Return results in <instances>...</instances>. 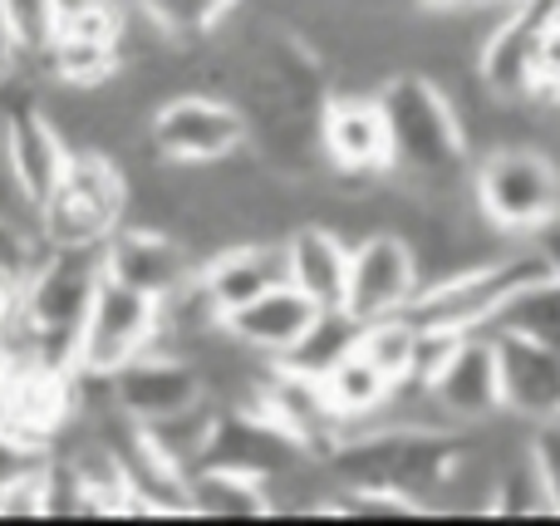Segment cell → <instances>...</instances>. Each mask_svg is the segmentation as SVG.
<instances>
[{"mask_svg":"<svg viewBox=\"0 0 560 526\" xmlns=\"http://www.w3.org/2000/svg\"><path fill=\"white\" fill-rule=\"evenodd\" d=\"M394 133V177L413 192H447L457 177H472V133L447 84L428 69H394L374 89Z\"/></svg>","mask_w":560,"mask_h":526,"instance_id":"cell-1","label":"cell"},{"mask_svg":"<svg viewBox=\"0 0 560 526\" xmlns=\"http://www.w3.org/2000/svg\"><path fill=\"white\" fill-rule=\"evenodd\" d=\"M98 281H104V246H45L25 281L20 311L5 325L15 360L74 370V340L84 330Z\"/></svg>","mask_w":560,"mask_h":526,"instance_id":"cell-2","label":"cell"},{"mask_svg":"<svg viewBox=\"0 0 560 526\" xmlns=\"http://www.w3.org/2000/svg\"><path fill=\"white\" fill-rule=\"evenodd\" d=\"M541 271H551L541 242H516L512 252L472 256V261L453 266L443 276H428L423 291L413 295V305L404 315L418 330H438V335L487 330L497 320V311L512 301V291H522Z\"/></svg>","mask_w":560,"mask_h":526,"instance_id":"cell-3","label":"cell"},{"mask_svg":"<svg viewBox=\"0 0 560 526\" xmlns=\"http://www.w3.org/2000/svg\"><path fill=\"white\" fill-rule=\"evenodd\" d=\"M472 202L497 236L536 242L560 222V163L536 143H492L472 157Z\"/></svg>","mask_w":560,"mask_h":526,"instance_id":"cell-4","label":"cell"},{"mask_svg":"<svg viewBox=\"0 0 560 526\" xmlns=\"http://www.w3.org/2000/svg\"><path fill=\"white\" fill-rule=\"evenodd\" d=\"M133 212V177L104 148H74L59 187L39 207L45 246H104Z\"/></svg>","mask_w":560,"mask_h":526,"instance_id":"cell-5","label":"cell"},{"mask_svg":"<svg viewBox=\"0 0 560 526\" xmlns=\"http://www.w3.org/2000/svg\"><path fill=\"white\" fill-rule=\"evenodd\" d=\"M148 153L163 167H192V173L226 167L242 153H252V128L226 94L183 89L148 114Z\"/></svg>","mask_w":560,"mask_h":526,"instance_id":"cell-6","label":"cell"},{"mask_svg":"<svg viewBox=\"0 0 560 526\" xmlns=\"http://www.w3.org/2000/svg\"><path fill=\"white\" fill-rule=\"evenodd\" d=\"M163 344V301L133 291V285L114 281L104 271L94 291V305L84 315V330L74 340V374L89 379H108L114 370H124L128 360L158 350Z\"/></svg>","mask_w":560,"mask_h":526,"instance_id":"cell-7","label":"cell"},{"mask_svg":"<svg viewBox=\"0 0 560 526\" xmlns=\"http://www.w3.org/2000/svg\"><path fill=\"white\" fill-rule=\"evenodd\" d=\"M423 291V261H418L408 232L398 226H369L349 246V276H345V305L339 311L354 325L404 315L413 295Z\"/></svg>","mask_w":560,"mask_h":526,"instance_id":"cell-8","label":"cell"},{"mask_svg":"<svg viewBox=\"0 0 560 526\" xmlns=\"http://www.w3.org/2000/svg\"><path fill=\"white\" fill-rule=\"evenodd\" d=\"M551 5L556 0H502L477 35L472 74L497 104L536 98V49H541V25Z\"/></svg>","mask_w":560,"mask_h":526,"instance_id":"cell-9","label":"cell"},{"mask_svg":"<svg viewBox=\"0 0 560 526\" xmlns=\"http://www.w3.org/2000/svg\"><path fill=\"white\" fill-rule=\"evenodd\" d=\"M202 399H212V389H207L197 360H187L183 350H167V344H158V350L138 354L124 370L108 374V404L138 429L177 419V413L197 409Z\"/></svg>","mask_w":560,"mask_h":526,"instance_id":"cell-10","label":"cell"},{"mask_svg":"<svg viewBox=\"0 0 560 526\" xmlns=\"http://www.w3.org/2000/svg\"><path fill=\"white\" fill-rule=\"evenodd\" d=\"M423 394L433 413L453 429H477V423L502 413V370H497V340L487 330L457 335L423 379Z\"/></svg>","mask_w":560,"mask_h":526,"instance_id":"cell-11","label":"cell"},{"mask_svg":"<svg viewBox=\"0 0 560 526\" xmlns=\"http://www.w3.org/2000/svg\"><path fill=\"white\" fill-rule=\"evenodd\" d=\"M319 153L345 183L394 177V133H388V114L374 89H345L325 98Z\"/></svg>","mask_w":560,"mask_h":526,"instance_id":"cell-12","label":"cell"},{"mask_svg":"<svg viewBox=\"0 0 560 526\" xmlns=\"http://www.w3.org/2000/svg\"><path fill=\"white\" fill-rule=\"evenodd\" d=\"M202 261L207 256L183 232L158 222H133V217L104 242V271L114 281L133 285V291L153 295V301H167L173 291H183L202 271Z\"/></svg>","mask_w":560,"mask_h":526,"instance_id":"cell-13","label":"cell"},{"mask_svg":"<svg viewBox=\"0 0 560 526\" xmlns=\"http://www.w3.org/2000/svg\"><path fill=\"white\" fill-rule=\"evenodd\" d=\"M319 320H325V305H315L300 285L285 281L266 291L261 301L226 315V335L242 350H252L256 360H295L300 344L319 330Z\"/></svg>","mask_w":560,"mask_h":526,"instance_id":"cell-14","label":"cell"},{"mask_svg":"<svg viewBox=\"0 0 560 526\" xmlns=\"http://www.w3.org/2000/svg\"><path fill=\"white\" fill-rule=\"evenodd\" d=\"M290 281V261H285V232L271 236H236V242L217 246L202 261V285L217 301V311L232 315L242 305L261 301L266 291Z\"/></svg>","mask_w":560,"mask_h":526,"instance_id":"cell-15","label":"cell"},{"mask_svg":"<svg viewBox=\"0 0 560 526\" xmlns=\"http://www.w3.org/2000/svg\"><path fill=\"white\" fill-rule=\"evenodd\" d=\"M492 335V330H487ZM497 370H502V413L522 419L526 429L560 413V354L522 335H492Z\"/></svg>","mask_w":560,"mask_h":526,"instance_id":"cell-16","label":"cell"},{"mask_svg":"<svg viewBox=\"0 0 560 526\" xmlns=\"http://www.w3.org/2000/svg\"><path fill=\"white\" fill-rule=\"evenodd\" d=\"M349 246L354 236H345L325 217H305L285 232V261H290V285L310 295L325 311L345 305V276H349Z\"/></svg>","mask_w":560,"mask_h":526,"instance_id":"cell-17","label":"cell"},{"mask_svg":"<svg viewBox=\"0 0 560 526\" xmlns=\"http://www.w3.org/2000/svg\"><path fill=\"white\" fill-rule=\"evenodd\" d=\"M276 512V488L261 472H246L236 463H197L187 472V517H222L256 522Z\"/></svg>","mask_w":560,"mask_h":526,"instance_id":"cell-18","label":"cell"},{"mask_svg":"<svg viewBox=\"0 0 560 526\" xmlns=\"http://www.w3.org/2000/svg\"><path fill=\"white\" fill-rule=\"evenodd\" d=\"M319 384H325L329 404H335V413L345 423L384 419V409L394 404V394H398V384L388 379V374L378 370L374 360H364L354 344H349V350L339 354V360L329 364L325 374H319Z\"/></svg>","mask_w":560,"mask_h":526,"instance_id":"cell-19","label":"cell"},{"mask_svg":"<svg viewBox=\"0 0 560 526\" xmlns=\"http://www.w3.org/2000/svg\"><path fill=\"white\" fill-rule=\"evenodd\" d=\"M487 330L522 335V340H536L560 354V271H541L522 291H512V301L497 311V320Z\"/></svg>","mask_w":560,"mask_h":526,"instance_id":"cell-20","label":"cell"},{"mask_svg":"<svg viewBox=\"0 0 560 526\" xmlns=\"http://www.w3.org/2000/svg\"><path fill=\"white\" fill-rule=\"evenodd\" d=\"M418 344H423V335H418V325L408 320V315L369 320V325H359V335H354V350L364 354V360H374L394 384H413Z\"/></svg>","mask_w":560,"mask_h":526,"instance_id":"cell-21","label":"cell"},{"mask_svg":"<svg viewBox=\"0 0 560 526\" xmlns=\"http://www.w3.org/2000/svg\"><path fill=\"white\" fill-rule=\"evenodd\" d=\"M173 45H197L212 30H222L246 0H133Z\"/></svg>","mask_w":560,"mask_h":526,"instance_id":"cell-22","label":"cell"},{"mask_svg":"<svg viewBox=\"0 0 560 526\" xmlns=\"http://www.w3.org/2000/svg\"><path fill=\"white\" fill-rule=\"evenodd\" d=\"M482 512H492V517H551V502H546V488L541 478H536L532 468V453H516L506 468L492 472V482H487V498H482Z\"/></svg>","mask_w":560,"mask_h":526,"instance_id":"cell-23","label":"cell"},{"mask_svg":"<svg viewBox=\"0 0 560 526\" xmlns=\"http://www.w3.org/2000/svg\"><path fill=\"white\" fill-rule=\"evenodd\" d=\"M0 25L10 30L25 65H35L65 25V0H0Z\"/></svg>","mask_w":560,"mask_h":526,"instance_id":"cell-24","label":"cell"},{"mask_svg":"<svg viewBox=\"0 0 560 526\" xmlns=\"http://www.w3.org/2000/svg\"><path fill=\"white\" fill-rule=\"evenodd\" d=\"M526 453H532V468L546 488L551 517H560V413L556 419L532 423V433H526Z\"/></svg>","mask_w":560,"mask_h":526,"instance_id":"cell-25","label":"cell"},{"mask_svg":"<svg viewBox=\"0 0 560 526\" xmlns=\"http://www.w3.org/2000/svg\"><path fill=\"white\" fill-rule=\"evenodd\" d=\"M0 517H49V458L0 488Z\"/></svg>","mask_w":560,"mask_h":526,"instance_id":"cell-26","label":"cell"},{"mask_svg":"<svg viewBox=\"0 0 560 526\" xmlns=\"http://www.w3.org/2000/svg\"><path fill=\"white\" fill-rule=\"evenodd\" d=\"M536 98L560 104V0L541 25V49H536Z\"/></svg>","mask_w":560,"mask_h":526,"instance_id":"cell-27","label":"cell"},{"mask_svg":"<svg viewBox=\"0 0 560 526\" xmlns=\"http://www.w3.org/2000/svg\"><path fill=\"white\" fill-rule=\"evenodd\" d=\"M20 69H25V55H20V49H15V39H10V30L0 25V94H5V89L20 79Z\"/></svg>","mask_w":560,"mask_h":526,"instance_id":"cell-28","label":"cell"},{"mask_svg":"<svg viewBox=\"0 0 560 526\" xmlns=\"http://www.w3.org/2000/svg\"><path fill=\"white\" fill-rule=\"evenodd\" d=\"M10 374H15V350H10L5 330H0V399H5V384H10Z\"/></svg>","mask_w":560,"mask_h":526,"instance_id":"cell-29","label":"cell"},{"mask_svg":"<svg viewBox=\"0 0 560 526\" xmlns=\"http://www.w3.org/2000/svg\"><path fill=\"white\" fill-rule=\"evenodd\" d=\"M423 10H472V5H487V0H418Z\"/></svg>","mask_w":560,"mask_h":526,"instance_id":"cell-30","label":"cell"},{"mask_svg":"<svg viewBox=\"0 0 560 526\" xmlns=\"http://www.w3.org/2000/svg\"><path fill=\"white\" fill-rule=\"evenodd\" d=\"M551 108H556V114H560V104H551Z\"/></svg>","mask_w":560,"mask_h":526,"instance_id":"cell-31","label":"cell"}]
</instances>
